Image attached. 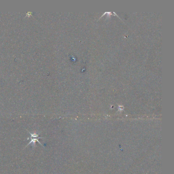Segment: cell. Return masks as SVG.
<instances>
[{"instance_id": "6da1fadb", "label": "cell", "mask_w": 174, "mask_h": 174, "mask_svg": "<svg viewBox=\"0 0 174 174\" xmlns=\"http://www.w3.org/2000/svg\"><path fill=\"white\" fill-rule=\"evenodd\" d=\"M28 132H29V133L31 135V141L28 143V145H27V146L26 147V148L27 147L29 146L30 144L33 143V144H34V146H36V142H38V143L40 144V145H42L43 147H44V146L42 145V143H41L40 142H39L38 140L40 139V138H44V137H39V134H36L35 133H31V132H29L28 131Z\"/></svg>"}]
</instances>
